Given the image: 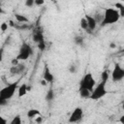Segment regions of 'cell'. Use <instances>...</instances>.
I'll return each instance as SVG.
<instances>
[{
  "label": "cell",
  "mask_w": 124,
  "mask_h": 124,
  "mask_svg": "<svg viewBox=\"0 0 124 124\" xmlns=\"http://www.w3.org/2000/svg\"><path fill=\"white\" fill-rule=\"evenodd\" d=\"M84 16L86 17L87 22H88V31H87V32L94 31V30L96 29L97 25H98V23H97V21H96L95 17H94V16H90V15H85Z\"/></svg>",
  "instance_id": "11"
},
{
  "label": "cell",
  "mask_w": 124,
  "mask_h": 124,
  "mask_svg": "<svg viewBox=\"0 0 124 124\" xmlns=\"http://www.w3.org/2000/svg\"><path fill=\"white\" fill-rule=\"evenodd\" d=\"M39 115H42L41 111L39 109H36V108H30L28 111H27V117L32 119V118H36L37 116Z\"/></svg>",
  "instance_id": "13"
},
{
  "label": "cell",
  "mask_w": 124,
  "mask_h": 124,
  "mask_svg": "<svg viewBox=\"0 0 124 124\" xmlns=\"http://www.w3.org/2000/svg\"><path fill=\"white\" fill-rule=\"evenodd\" d=\"M74 43H75V45H77L78 46H82L84 45V39L80 35H76L74 37Z\"/></svg>",
  "instance_id": "17"
},
{
  "label": "cell",
  "mask_w": 124,
  "mask_h": 124,
  "mask_svg": "<svg viewBox=\"0 0 124 124\" xmlns=\"http://www.w3.org/2000/svg\"><path fill=\"white\" fill-rule=\"evenodd\" d=\"M53 99H54V91H53V89H52V88H49V89H48V91L46 92V101H48V102H50V101H52Z\"/></svg>",
  "instance_id": "20"
},
{
  "label": "cell",
  "mask_w": 124,
  "mask_h": 124,
  "mask_svg": "<svg viewBox=\"0 0 124 124\" xmlns=\"http://www.w3.org/2000/svg\"><path fill=\"white\" fill-rule=\"evenodd\" d=\"M114 8L119 12L121 17H124V4L122 2H117L114 4Z\"/></svg>",
  "instance_id": "16"
},
{
  "label": "cell",
  "mask_w": 124,
  "mask_h": 124,
  "mask_svg": "<svg viewBox=\"0 0 124 124\" xmlns=\"http://www.w3.org/2000/svg\"><path fill=\"white\" fill-rule=\"evenodd\" d=\"M32 54H33V50H32L31 46L28 43L23 42L22 45L20 46V48L18 50V53H17V55L16 57L19 61H26Z\"/></svg>",
  "instance_id": "5"
},
{
  "label": "cell",
  "mask_w": 124,
  "mask_h": 124,
  "mask_svg": "<svg viewBox=\"0 0 124 124\" xmlns=\"http://www.w3.org/2000/svg\"><path fill=\"white\" fill-rule=\"evenodd\" d=\"M37 46H38V48H39L41 51H44V50L46 48V42L40 43V44H38Z\"/></svg>",
  "instance_id": "27"
},
{
  "label": "cell",
  "mask_w": 124,
  "mask_h": 124,
  "mask_svg": "<svg viewBox=\"0 0 124 124\" xmlns=\"http://www.w3.org/2000/svg\"><path fill=\"white\" fill-rule=\"evenodd\" d=\"M15 28H16L17 30H27V29H30L31 26L28 23H18L15 25Z\"/></svg>",
  "instance_id": "19"
},
{
  "label": "cell",
  "mask_w": 124,
  "mask_h": 124,
  "mask_svg": "<svg viewBox=\"0 0 124 124\" xmlns=\"http://www.w3.org/2000/svg\"><path fill=\"white\" fill-rule=\"evenodd\" d=\"M18 81H14L12 83L7 84L0 90V106L3 107L7 105L8 100H10L18 89Z\"/></svg>",
  "instance_id": "1"
},
{
  "label": "cell",
  "mask_w": 124,
  "mask_h": 124,
  "mask_svg": "<svg viewBox=\"0 0 124 124\" xmlns=\"http://www.w3.org/2000/svg\"><path fill=\"white\" fill-rule=\"evenodd\" d=\"M21 122H22V120H21L20 115H16L10 121V124H21Z\"/></svg>",
  "instance_id": "22"
},
{
  "label": "cell",
  "mask_w": 124,
  "mask_h": 124,
  "mask_svg": "<svg viewBox=\"0 0 124 124\" xmlns=\"http://www.w3.org/2000/svg\"><path fill=\"white\" fill-rule=\"evenodd\" d=\"M119 122H121V123L124 124V114H123L122 116H120V118H119Z\"/></svg>",
  "instance_id": "31"
},
{
  "label": "cell",
  "mask_w": 124,
  "mask_h": 124,
  "mask_svg": "<svg viewBox=\"0 0 124 124\" xmlns=\"http://www.w3.org/2000/svg\"><path fill=\"white\" fill-rule=\"evenodd\" d=\"M93 16L95 17L97 23H98V24H101L102 21H103V19H104V13H103V14H101V13H96Z\"/></svg>",
  "instance_id": "21"
},
{
  "label": "cell",
  "mask_w": 124,
  "mask_h": 124,
  "mask_svg": "<svg viewBox=\"0 0 124 124\" xmlns=\"http://www.w3.org/2000/svg\"><path fill=\"white\" fill-rule=\"evenodd\" d=\"M122 108H123V110H124V100H123V103H122Z\"/></svg>",
  "instance_id": "33"
},
{
  "label": "cell",
  "mask_w": 124,
  "mask_h": 124,
  "mask_svg": "<svg viewBox=\"0 0 124 124\" xmlns=\"http://www.w3.org/2000/svg\"><path fill=\"white\" fill-rule=\"evenodd\" d=\"M110 78L113 82H119L122 79H124V68L119 63L114 64L113 69L111 71Z\"/></svg>",
  "instance_id": "6"
},
{
  "label": "cell",
  "mask_w": 124,
  "mask_h": 124,
  "mask_svg": "<svg viewBox=\"0 0 124 124\" xmlns=\"http://www.w3.org/2000/svg\"><path fill=\"white\" fill-rule=\"evenodd\" d=\"M78 93H79V96L82 99H90V96H91V91L90 90H88V89H79Z\"/></svg>",
  "instance_id": "15"
},
{
  "label": "cell",
  "mask_w": 124,
  "mask_h": 124,
  "mask_svg": "<svg viewBox=\"0 0 124 124\" xmlns=\"http://www.w3.org/2000/svg\"><path fill=\"white\" fill-rule=\"evenodd\" d=\"M108 78H109V76H108V72L106 71V70L103 71L102 74H101V80H104V81H107V82H108Z\"/></svg>",
  "instance_id": "23"
},
{
  "label": "cell",
  "mask_w": 124,
  "mask_h": 124,
  "mask_svg": "<svg viewBox=\"0 0 124 124\" xmlns=\"http://www.w3.org/2000/svg\"><path fill=\"white\" fill-rule=\"evenodd\" d=\"M15 17H16V22H18V23H28V22H29L28 17H27L26 16H24V15L16 14V15H15Z\"/></svg>",
  "instance_id": "14"
},
{
  "label": "cell",
  "mask_w": 124,
  "mask_h": 124,
  "mask_svg": "<svg viewBox=\"0 0 124 124\" xmlns=\"http://www.w3.org/2000/svg\"><path fill=\"white\" fill-rule=\"evenodd\" d=\"M96 84H97V82H96V80H95L92 73L88 72V73H86L81 78V79L79 81L78 90L79 89H88V90H90L92 92L93 89H94V87L96 86Z\"/></svg>",
  "instance_id": "3"
},
{
  "label": "cell",
  "mask_w": 124,
  "mask_h": 124,
  "mask_svg": "<svg viewBox=\"0 0 124 124\" xmlns=\"http://www.w3.org/2000/svg\"><path fill=\"white\" fill-rule=\"evenodd\" d=\"M68 71L71 73V74H75L77 72V65L76 64H71L68 68Z\"/></svg>",
  "instance_id": "25"
},
{
  "label": "cell",
  "mask_w": 124,
  "mask_h": 124,
  "mask_svg": "<svg viewBox=\"0 0 124 124\" xmlns=\"http://www.w3.org/2000/svg\"><path fill=\"white\" fill-rule=\"evenodd\" d=\"M32 39L33 41L38 45L40 43H43V42H46L45 41V37H44V33L42 31V29L40 27H37L35 29H33V32H32Z\"/></svg>",
  "instance_id": "9"
},
{
  "label": "cell",
  "mask_w": 124,
  "mask_h": 124,
  "mask_svg": "<svg viewBox=\"0 0 124 124\" xmlns=\"http://www.w3.org/2000/svg\"><path fill=\"white\" fill-rule=\"evenodd\" d=\"M79 23H80V28H81L82 30L88 31V22H87V19H86L85 16H83V17L80 18Z\"/></svg>",
  "instance_id": "18"
},
{
  "label": "cell",
  "mask_w": 124,
  "mask_h": 124,
  "mask_svg": "<svg viewBox=\"0 0 124 124\" xmlns=\"http://www.w3.org/2000/svg\"><path fill=\"white\" fill-rule=\"evenodd\" d=\"M43 78L47 82V83H52L54 81V76L51 73L49 67L47 64H45L44 67V73H43Z\"/></svg>",
  "instance_id": "10"
},
{
  "label": "cell",
  "mask_w": 124,
  "mask_h": 124,
  "mask_svg": "<svg viewBox=\"0 0 124 124\" xmlns=\"http://www.w3.org/2000/svg\"><path fill=\"white\" fill-rule=\"evenodd\" d=\"M109 46H110V47H111V48H114V47L116 46V45H115L114 43H110V45H109Z\"/></svg>",
  "instance_id": "32"
},
{
  "label": "cell",
  "mask_w": 124,
  "mask_h": 124,
  "mask_svg": "<svg viewBox=\"0 0 124 124\" xmlns=\"http://www.w3.org/2000/svg\"><path fill=\"white\" fill-rule=\"evenodd\" d=\"M45 4V0H35V6H43Z\"/></svg>",
  "instance_id": "28"
},
{
  "label": "cell",
  "mask_w": 124,
  "mask_h": 124,
  "mask_svg": "<svg viewBox=\"0 0 124 124\" xmlns=\"http://www.w3.org/2000/svg\"><path fill=\"white\" fill-rule=\"evenodd\" d=\"M24 5L27 8H32L33 6H35V0H25Z\"/></svg>",
  "instance_id": "24"
},
{
  "label": "cell",
  "mask_w": 124,
  "mask_h": 124,
  "mask_svg": "<svg viewBox=\"0 0 124 124\" xmlns=\"http://www.w3.org/2000/svg\"><path fill=\"white\" fill-rule=\"evenodd\" d=\"M25 70H26V66L22 61V62H19L17 65L12 66L10 68V74L13 76H20L25 72Z\"/></svg>",
  "instance_id": "8"
},
{
  "label": "cell",
  "mask_w": 124,
  "mask_h": 124,
  "mask_svg": "<svg viewBox=\"0 0 124 124\" xmlns=\"http://www.w3.org/2000/svg\"><path fill=\"white\" fill-rule=\"evenodd\" d=\"M119 12L115 8H107L104 11V19L101 23L102 26L110 25L113 23H116L120 18Z\"/></svg>",
  "instance_id": "2"
},
{
  "label": "cell",
  "mask_w": 124,
  "mask_h": 124,
  "mask_svg": "<svg viewBox=\"0 0 124 124\" xmlns=\"http://www.w3.org/2000/svg\"><path fill=\"white\" fill-rule=\"evenodd\" d=\"M19 63V60L16 58V57H15V58H13L12 60H11V64H12V66H15V65H17Z\"/></svg>",
  "instance_id": "29"
},
{
  "label": "cell",
  "mask_w": 124,
  "mask_h": 124,
  "mask_svg": "<svg viewBox=\"0 0 124 124\" xmlns=\"http://www.w3.org/2000/svg\"><path fill=\"white\" fill-rule=\"evenodd\" d=\"M28 91V87H27V84L26 83H21L19 86H18V89H17V95L19 98L23 97L26 95Z\"/></svg>",
  "instance_id": "12"
},
{
  "label": "cell",
  "mask_w": 124,
  "mask_h": 124,
  "mask_svg": "<svg viewBox=\"0 0 124 124\" xmlns=\"http://www.w3.org/2000/svg\"><path fill=\"white\" fill-rule=\"evenodd\" d=\"M107 93H108V91H107V81L101 80L99 83L96 84V86L94 87L93 91L91 92L90 99L94 100V101L100 100L103 97H105L107 95Z\"/></svg>",
  "instance_id": "4"
},
{
  "label": "cell",
  "mask_w": 124,
  "mask_h": 124,
  "mask_svg": "<svg viewBox=\"0 0 124 124\" xmlns=\"http://www.w3.org/2000/svg\"><path fill=\"white\" fill-rule=\"evenodd\" d=\"M82 117H83V109H82V108L77 107L72 111L68 121L71 122V123H78L82 119Z\"/></svg>",
  "instance_id": "7"
},
{
  "label": "cell",
  "mask_w": 124,
  "mask_h": 124,
  "mask_svg": "<svg viewBox=\"0 0 124 124\" xmlns=\"http://www.w3.org/2000/svg\"><path fill=\"white\" fill-rule=\"evenodd\" d=\"M122 1H123V2H124V0H122Z\"/></svg>",
  "instance_id": "34"
},
{
  "label": "cell",
  "mask_w": 124,
  "mask_h": 124,
  "mask_svg": "<svg viewBox=\"0 0 124 124\" xmlns=\"http://www.w3.org/2000/svg\"><path fill=\"white\" fill-rule=\"evenodd\" d=\"M8 26H9V23H8V22H2L1 25H0V29H1V31H2V32L7 31Z\"/></svg>",
  "instance_id": "26"
},
{
  "label": "cell",
  "mask_w": 124,
  "mask_h": 124,
  "mask_svg": "<svg viewBox=\"0 0 124 124\" xmlns=\"http://www.w3.org/2000/svg\"><path fill=\"white\" fill-rule=\"evenodd\" d=\"M42 121H43V116L42 115H39L35 118V122H37V123H41Z\"/></svg>",
  "instance_id": "30"
}]
</instances>
